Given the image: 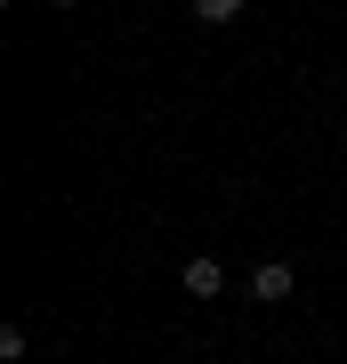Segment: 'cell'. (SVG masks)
Here are the masks:
<instances>
[{"label": "cell", "mask_w": 347, "mask_h": 364, "mask_svg": "<svg viewBox=\"0 0 347 364\" xmlns=\"http://www.w3.org/2000/svg\"><path fill=\"white\" fill-rule=\"evenodd\" d=\"M49 9H73V0H49Z\"/></svg>", "instance_id": "5b68a950"}, {"label": "cell", "mask_w": 347, "mask_h": 364, "mask_svg": "<svg viewBox=\"0 0 347 364\" xmlns=\"http://www.w3.org/2000/svg\"><path fill=\"white\" fill-rule=\"evenodd\" d=\"M25 348H33L25 324H0V364H25Z\"/></svg>", "instance_id": "277c9868"}, {"label": "cell", "mask_w": 347, "mask_h": 364, "mask_svg": "<svg viewBox=\"0 0 347 364\" xmlns=\"http://www.w3.org/2000/svg\"><path fill=\"white\" fill-rule=\"evenodd\" d=\"M178 284H186V299H219V291H226V267L210 259V251H194V259L178 267Z\"/></svg>", "instance_id": "7a4b0ae2"}, {"label": "cell", "mask_w": 347, "mask_h": 364, "mask_svg": "<svg viewBox=\"0 0 347 364\" xmlns=\"http://www.w3.org/2000/svg\"><path fill=\"white\" fill-rule=\"evenodd\" d=\"M291 291H299V267L291 259H258L250 267V299H258V308H283Z\"/></svg>", "instance_id": "6da1fadb"}, {"label": "cell", "mask_w": 347, "mask_h": 364, "mask_svg": "<svg viewBox=\"0 0 347 364\" xmlns=\"http://www.w3.org/2000/svg\"><path fill=\"white\" fill-rule=\"evenodd\" d=\"M243 9H250V0H194V16H202V25H234Z\"/></svg>", "instance_id": "3957f363"}]
</instances>
